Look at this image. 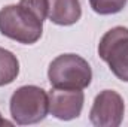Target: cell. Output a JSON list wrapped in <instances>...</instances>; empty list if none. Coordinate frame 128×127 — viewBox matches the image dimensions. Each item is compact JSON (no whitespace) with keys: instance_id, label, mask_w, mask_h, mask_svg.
I'll list each match as a JSON object with an SVG mask.
<instances>
[{"instance_id":"cell-7","label":"cell","mask_w":128,"mask_h":127,"mask_svg":"<svg viewBox=\"0 0 128 127\" xmlns=\"http://www.w3.org/2000/svg\"><path fill=\"white\" fill-rule=\"evenodd\" d=\"M82 17L79 0H49L48 18L57 26H73Z\"/></svg>"},{"instance_id":"cell-9","label":"cell","mask_w":128,"mask_h":127,"mask_svg":"<svg viewBox=\"0 0 128 127\" xmlns=\"http://www.w3.org/2000/svg\"><path fill=\"white\" fill-rule=\"evenodd\" d=\"M92 11L100 15H113L127 6V0H90Z\"/></svg>"},{"instance_id":"cell-6","label":"cell","mask_w":128,"mask_h":127,"mask_svg":"<svg viewBox=\"0 0 128 127\" xmlns=\"http://www.w3.org/2000/svg\"><path fill=\"white\" fill-rule=\"evenodd\" d=\"M49 114L61 121H70L82 114L85 94L82 90L74 88H55L52 87L48 93Z\"/></svg>"},{"instance_id":"cell-3","label":"cell","mask_w":128,"mask_h":127,"mask_svg":"<svg viewBox=\"0 0 128 127\" xmlns=\"http://www.w3.org/2000/svg\"><path fill=\"white\" fill-rule=\"evenodd\" d=\"M9 109L16 124H37L49 114L48 93L37 85H22L14 91L9 102Z\"/></svg>"},{"instance_id":"cell-1","label":"cell","mask_w":128,"mask_h":127,"mask_svg":"<svg viewBox=\"0 0 128 127\" xmlns=\"http://www.w3.org/2000/svg\"><path fill=\"white\" fill-rule=\"evenodd\" d=\"M0 33L20 43L33 45L43 34V21L20 3L8 5L0 9Z\"/></svg>"},{"instance_id":"cell-2","label":"cell","mask_w":128,"mask_h":127,"mask_svg":"<svg viewBox=\"0 0 128 127\" xmlns=\"http://www.w3.org/2000/svg\"><path fill=\"white\" fill-rule=\"evenodd\" d=\"M48 79L55 88L84 90L92 81L90 63L78 54H61L55 57L48 67Z\"/></svg>"},{"instance_id":"cell-5","label":"cell","mask_w":128,"mask_h":127,"mask_svg":"<svg viewBox=\"0 0 128 127\" xmlns=\"http://www.w3.org/2000/svg\"><path fill=\"white\" fill-rule=\"evenodd\" d=\"M125 114V102L115 90H103L96 96L90 120L97 127H119Z\"/></svg>"},{"instance_id":"cell-8","label":"cell","mask_w":128,"mask_h":127,"mask_svg":"<svg viewBox=\"0 0 128 127\" xmlns=\"http://www.w3.org/2000/svg\"><path fill=\"white\" fill-rule=\"evenodd\" d=\"M20 75V60L14 52L0 46V87L12 84Z\"/></svg>"},{"instance_id":"cell-10","label":"cell","mask_w":128,"mask_h":127,"mask_svg":"<svg viewBox=\"0 0 128 127\" xmlns=\"http://www.w3.org/2000/svg\"><path fill=\"white\" fill-rule=\"evenodd\" d=\"M20 5L32 11L40 21H45L48 18L49 0H20Z\"/></svg>"},{"instance_id":"cell-4","label":"cell","mask_w":128,"mask_h":127,"mask_svg":"<svg viewBox=\"0 0 128 127\" xmlns=\"http://www.w3.org/2000/svg\"><path fill=\"white\" fill-rule=\"evenodd\" d=\"M98 55L113 75L128 82V29L118 26L104 33L98 43Z\"/></svg>"},{"instance_id":"cell-11","label":"cell","mask_w":128,"mask_h":127,"mask_svg":"<svg viewBox=\"0 0 128 127\" xmlns=\"http://www.w3.org/2000/svg\"><path fill=\"white\" fill-rule=\"evenodd\" d=\"M0 126H12V123L8 121V120H4V118L2 117V114H0Z\"/></svg>"}]
</instances>
